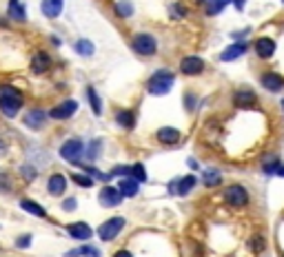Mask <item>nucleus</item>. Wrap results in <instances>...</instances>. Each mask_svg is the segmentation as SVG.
Returning a JSON list of instances; mask_svg holds the SVG:
<instances>
[{"mask_svg":"<svg viewBox=\"0 0 284 257\" xmlns=\"http://www.w3.org/2000/svg\"><path fill=\"white\" fill-rule=\"evenodd\" d=\"M233 105L238 109H249L251 105H256V93L253 91H238V93H233Z\"/></svg>","mask_w":284,"mask_h":257,"instance_id":"obj_18","label":"nucleus"},{"mask_svg":"<svg viewBox=\"0 0 284 257\" xmlns=\"http://www.w3.org/2000/svg\"><path fill=\"white\" fill-rule=\"evenodd\" d=\"M22 175L29 177V180H34V177H36V169H31V167H22Z\"/></svg>","mask_w":284,"mask_h":257,"instance_id":"obj_39","label":"nucleus"},{"mask_svg":"<svg viewBox=\"0 0 284 257\" xmlns=\"http://www.w3.org/2000/svg\"><path fill=\"white\" fill-rule=\"evenodd\" d=\"M155 138H158L162 144H178L182 136H180L178 128H173V126H162L160 131L155 133Z\"/></svg>","mask_w":284,"mask_h":257,"instance_id":"obj_16","label":"nucleus"},{"mask_svg":"<svg viewBox=\"0 0 284 257\" xmlns=\"http://www.w3.org/2000/svg\"><path fill=\"white\" fill-rule=\"evenodd\" d=\"M173 82H176L173 73L169 71V69H160V71H155L153 76L149 78L147 89H149L151 95H165V93H169V91H171Z\"/></svg>","mask_w":284,"mask_h":257,"instance_id":"obj_2","label":"nucleus"},{"mask_svg":"<svg viewBox=\"0 0 284 257\" xmlns=\"http://www.w3.org/2000/svg\"><path fill=\"white\" fill-rule=\"evenodd\" d=\"M45 120H47V113L42 111V109H34V111H29L25 115V126L38 131V128H42V124H45Z\"/></svg>","mask_w":284,"mask_h":257,"instance_id":"obj_12","label":"nucleus"},{"mask_svg":"<svg viewBox=\"0 0 284 257\" xmlns=\"http://www.w3.org/2000/svg\"><path fill=\"white\" fill-rule=\"evenodd\" d=\"M282 109H284V100H282Z\"/></svg>","mask_w":284,"mask_h":257,"instance_id":"obj_43","label":"nucleus"},{"mask_svg":"<svg viewBox=\"0 0 284 257\" xmlns=\"http://www.w3.org/2000/svg\"><path fill=\"white\" fill-rule=\"evenodd\" d=\"M87 98H89V102H91V109H93V113H96V115H100V113H102V102H100L98 93H96V89H91V87H89V89H87Z\"/></svg>","mask_w":284,"mask_h":257,"instance_id":"obj_27","label":"nucleus"},{"mask_svg":"<svg viewBox=\"0 0 284 257\" xmlns=\"http://www.w3.org/2000/svg\"><path fill=\"white\" fill-rule=\"evenodd\" d=\"M116 14L120 18H129L131 14H134V7H131V3H124V0H120V3H116Z\"/></svg>","mask_w":284,"mask_h":257,"instance_id":"obj_29","label":"nucleus"},{"mask_svg":"<svg viewBox=\"0 0 284 257\" xmlns=\"http://www.w3.org/2000/svg\"><path fill=\"white\" fill-rule=\"evenodd\" d=\"M244 3H246V0H233V5H235L238 9H242V7H244Z\"/></svg>","mask_w":284,"mask_h":257,"instance_id":"obj_41","label":"nucleus"},{"mask_svg":"<svg viewBox=\"0 0 284 257\" xmlns=\"http://www.w3.org/2000/svg\"><path fill=\"white\" fill-rule=\"evenodd\" d=\"M78 255H84V257H100V250L93 248V246H84V248H76V250H69L67 257H78Z\"/></svg>","mask_w":284,"mask_h":257,"instance_id":"obj_26","label":"nucleus"},{"mask_svg":"<svg viewBox=\"0 0 284 257\" xmlns=\"http://www.w3.org/2000/svg\"><path fill=\"white\" fill-rule=\"evenodd\" d=\"M227 5H229V0H209V5H207V14H209V16L220 14V11L225 9Z\"/></svg>","mask_w":284,"mask_h":257,"instance_id":"obj_28","label":"nucleus"},{"mask_svg":"<svg viewBox=\"0 0 284 257\" xmlns=\"http://www.w3.org/2000/svg\"><path fill=\"white\" fill-rule=\"evenodd\" d=\"M180 71H182L184 76H198V73L204 71V60L198 56H186V58H182V62H180Z\"/></svg>","mask_w":284,"mask_h":257,"instance_id":"obj_8","label":"nucleus"},{"mask_svg":"<svg viewBox=\"0 0 284 257\" xmlns=\"http://www.w3.org/2000/svg\"><path fill=\"white\" fill-rule=\"evenodd\" d=\"M116 122L122 128H134L136 126V115H134V111H118L116 113Z\"/></svg>","mask_w":284,"mask_h":257,"instance_id":"obj_23","label":"nucleus"},{"mask_svg":"<svg viewBox=\"0 0 284 257\" xmlns=\"http://www.w3.org/2000/svg\"><path fill=\"white\" fill-rule=\"evenodd\" d=\"M82 151H84V146H82V142L78 138H71V140H67V142L60 146V155H62L67 162H71V164H78Z\"/></svg>","mask_w":284,"mask_h":257,"instance_id":"obj_5","label":"nucleus"},{"mask_svg":"<svg viewBox=\"0 0 284 257\" xmlns=\"http://www.w3.org/2000/svg\"><path fill=\"white\" fill-rule=\"evenodd\" d=\"M122 229H124V217H111L98 229V235H100V240L111 242V240H116V237L120 235V231Z\"/></svg>","mask_w":284,"mask_h":257,"instance_id":"obj_4","label":"nucleus"},{"mask_svg":"<svg viewBox=\"0 0 284 257\" xmlns=\"http://www.w3.org/2000/svg\"><path fill=\"white\" fill-rule=\"evenodd\" d=\"M49 65H51V60H49V56L47 53H36V56L31 58V71H36V73H45L47 69H49Z\"/></svg>","mask_w":284,"mask_h":257,"instance_id":"obj_21","label":"nucleus"},{"mask_svg":"<svg viewBox=\"0 0 284 257\" xmlns=\"http://www.w3.org/2000/svg\"><path fill=\"white\" fill-rule=\"evenodd\" d=\"M100 140H93V142H91V149H89L87 151V157H89V160H96V155H98V153H100Z\"/></svg>","mask_w":284,"mask_h":257,"instance_id":"obj_33","label":"nucleus"},{"mask_svg":"<svg viewBox=\"0 0 284 257\" xmlns=\"http://www.w3.org/2000/svg\"><path fill=\"white\" fill-rule=\"evenodd\" d=\"M225 200H227L231 206H244L246 202H249V191H246L244 186H240V184H233V186L227 188Z\"/></svg>","mask_w":284,"mask_h":257,"instance_id":"obj_6","label":"nucleus"},{"mask_svg":"<svg viewBox=\"0 0 284 257\" xmlns=\"http://www.w3.org/2000/svg\"><path fill=\"white\" fill-rule=\"evenodd\" d=\"M134 51L138 56H155V51H158V40L151 34H138L134 38Z\"/></svg>","mask_w":284,"mask_h":257,"instance_id":"obj_3","label":"nucleus"},{"mask_svg":"<svg viewBox=\"0 0 284 257\" xmlns=\"http://www.w3.org/2000/svg\"><path fill=\"white\" fill-rule=\"evenodd\" d=\"M277 175H282V177H284V164H280V169H277Z\"/></svg>","mask_w":284,"mask_h":257,"instance_id":"obj_42","label":"nucleus"},{"mask_svg":"<svg viewBox=\"0 0 284 257\" xmlns=\"http://www.w3.org/2000/svg\"><path fill=\"white\" fill-rule=\"evenodd\" d=\"M9 16L18 22L25 20V9H22V5L18 3V0H9Z\"/></svg>","mask_w":284,"mask_h":257,"instance_id":"obj_24","label":"nucleus"},{"mask_svg":"<svg viewBox=\"0 0 284 257\" xmlns=\"http://www.w3.org/2000/svg\"><path fill=\"white\" fill-rule=\"evenodd\" d=\"M173 182H176V184H171V186H169V188H171V193L186 195L193 186H196V182H198V180H196L193 175H186V177H180V180H173Z\"/></svg>","mask_w":284,"mask_h":257,"instance_id":"obj_14","label":"nucleus"},{"mask_svg":"<svg viewBox=\"0 0 284 257\" xmlns=\"http://www.w3.org/2000/svg\"><path fill=\"white\" fill-rule=\"evenodd\" d=\"M138 188H140V182H136L134 177H122V180L118 182V191L124 195V198H134L138 195Z\"/></svg>","mask_w":284,"mask_h":257,"instance_id":"obj_17","label":"nucleus"},{"mask_svg":"<svg viewBox=\"0 0 284 257\" xmlns=\"http://www.w3.org/2000/svg\"><path fill=\"white\" fill-rule=\"evenodd\" d=\"M20 209L27 211V213H31V215H36V217H47V211L42 209L40 204L31 202V200H20Z\"/></svg>","mask_w":284,"mask_h":257,"instance_id":"obj_22","label":"nucleus"},{"mask_svg":"<svg viewBox=\"0 0 284 257\" xmlns=\"http://www.w3.org/2000/svg\"><path fill=\"white\" fill-rule=\"evenodd\" d=\"M47 188H49V193L51 195H62L65 193V188H67V177L65 175H51L49 177V182H47Z\"/></svg>","mask_w":284,"mask_h":257,"instance_id":"obj_19","label":"nucleus"},{"mask_svg":"<svg viewBox=\"0 0 284 257\" xmlns=\"http://www.w3.org/2000/svg\"><path fill=\"white\" fill-rule=\"evenodd\" d=\"M111 175H120V177H129L131 175V167H116L111 171Z\"/></svg>","mask_w":284,"mask_h":257,"instance_id":"obj_34","label":"nucleus"},{"mask_svg":"<svg viewBox=\"0 0 284 257\" xmlns=\"http://www.w3.org/2000/svg\"><path fill=\"white\" fill-rule=\"evenodd\" d=\"M18 246H20V248H25V246H29V244H31V237H29V235H22V237H18Z\"/></svg>","mask_w":284,"mask_h":257,"instance_id":"obj_37","label":"nucleus"},{"mask_svg":"<svg viewBox=\"0 0 284 257\" xmlns=\"http://www.w3.org/2000/svg\"><path fill=\"white\" fill-rule=\"evenodd\" d=\"M246 49H249V45H246V42H235V45H231L229 49H225V51H222L220 58L225 60V62H231V60H238L240 56H244Z\"/></svg>","mask_w":284,"mask_h":257,"instance_id":"obj_13","label":"nucleus"},{"mask_svg":"<svg viewBox=\"0 0 284 257\" xmlns=\"http://www.w3.org/2000/svg\"><path fill=\"white\" fill-rule=\"evenodd\" d=\"M256 53H258V58H271L275 53V42L267 38V36H262V38H258L256 40Z\"/></svg>","mask_w":284,"mask_h":257,"instance_id":"obj_11","label":"nucleus"},{"mask_svg":"<svg viewBox=\"0 0 284 257\" xmlns=\"http://www.w3.org/2000/svg\"><path fill=\"white\" fill-rule=\"evenodd\" d=\"M262 87H267L269 91H273V93H277V91L284 89V78L277 76V73H262Z\"/></svg>","mask_w":284,"mask_h":257,"instance_id":"obj_15","label":"nucleus"},{"mask_svg":"<svg viewBox=\"0 0 284 257\" xmlns=\"http://www.w3.org/2000/svg\"><path fill=\"white\" fill-rule=\"evenodd\" d=\"M11 184H9V177L7 175H0V191H9Z\"/></svg>","mask_w":284,"mask_h":257,"instance_id":"obj_36","label":"nucleus"},{"mask_svg":"<svg viewBox=\"0 0 284 257\" xmlns=\"http://www.w3.org/2000/svg\"><path fill=\"white\" fill-rule=\"evenodd\" d=\"M113 257H134V255H131L129 250H118V253L113 255Z\"/></svg>","mask_w":284,"mask_h":257,"instance_id":"obj_40","label":"nucleus"},{"mask_svg":"<svg viewBox=\"0 0 284 257\" xmlns=\"http://www.w3.org/2000/svg\"><path fill=\"white\" fill-rule=\"evenodd\" d=\"M67 233L74 237V240H89V237L93 235V231H91V226L84 224V222H74L67 226Z\"/></svg>","mask_w":284,"mask_h":257,"instance_id":"obj_10","label":"nucleus"},{"mask_svg":"<svg viewBox=\"0 0 284 257\" xmlns=\"http://www.w3.org/2000/svg\"><path fill=\"white\" fill-rule=\"evenodd\" d=\"M98 200H100V204H102V206H109V209H113V206H118L120 202L124 200V195L120 193L118 188H113V186H105V188L100 191Z\"/></svg>","mask_w":284,"mask_h":257,"instance_id":"obj_7","label":"nucleus"},{"mask_svg":"<svg viewBox=\"0 0 284 257\" xmlns=\"http://www.w3.org/2000/svg\"><path fill=\"white\" fill-rule=\"evenodd\" d=\"M204 3H209V0H204Z\"/></svg>","mask_w":284,"mask_h":257,"instance_id":"obj_44","label":"nucleus"},{"mask_svg":"<svg viewBox=\"0 0 284 257\" xmlns=\"http://www.w3.org/2000/svg\"><path fill=\"white\" fill-rule=\"evenodd\" d=\"M62 209H65V211H74V209H76V200H74V198L65 200V202H62Z\"/></svg>","mask_w":284,"mask_h":257,"instance_id":"obj_38","label":"nucleus"},{"mask_svg":"<svg viewBox=\"0 0 284 257\" xmlns=\"http://www.w3.org/2000/svg\"><path fill=\"white\" fill-rule=\"evenodd\" d=\"M22 107V93L14 87H0V109H3L5 115H9V118H16V113L20 111Z\"/></svg>","mask_w":284,"mask_h":257,"instance_id":"obj_1","label":"nucleus"},{"mask_svg":"<svg viewBox=\"0 0 284 257\" xmlns=\"http://www.w3.org/2000/svg\"><path fill=\"white\" fill-rule=\"evenodd\" d=\"M76 51L78 53H80V56H84V58H89V56H91V53L96 51V49H93V42L91 40H78L76 42Z\"/></svg>","mask_w":284,"mask_h":257,"instance_id":"obj_25","label":"nucleus"},{"mask_svg":"<svg viewBox=\"0 0 284 257\" xmlns=\"http://www.w3.org/2000/svg\"><path fill=\"white\" fill-rule=\"evenodd\" d=\"M71 180L76 182L78 186H84V188H89V186H93V180H91V175H80V173H76Z\"/></svg>","mask_w":284,"mask_h":257,"instance_id":"obj_32","label":"nucleus"},{"mask_svg":"<svg viewBox=\"0 0 284 257\" xmlns=\"http://www.w3.org/2000/svg\"><path fill=\"white\" fill-rule=\"evenodd\" d=\"M131 177H134L136 182H147V171H144L142 164H134V167H131Z\"/></svg>","mask_w":284,"mask_h":257,"instance_id":"obj_31","label":"nucleus"},{"mask_svg":"<svg viewBox=\"0 0 284 257\" xmlns=\"http://www.w3.org/2000/svg\"><path fill=\"white\" fill-rule=\"evenodd\" d=\"M62 11V0H42V14L47 18H58Z\"/></svg>","mask_w":284,"mask_h":257,"instance_id":"obj_20","label":"nucleus"},{"mask_svg":"<svg viewBox=\"0 0 284 257\" xmlns=\"http://www.w3.org/2000/svg\"><path fill=\"white\" fill-rule=\"evenodd\" d=\"M78 111V102L76 100H65L62 105H58V107H53L51 111H49V115L53 120H67V118H71Z\"/></svg>","mask_w":284,"mask_h":257,"instance_id":"obj_9","label":"nucleus"},{"mask_svg":"<svg viewBox=\"0 0 284 257\" xmlns=\"http://www.w3.org/2000/svg\"><path fill=\"white\" fill-rule=\"evenodd\" d=\"M220 180H222L220 173L213 171V169H209L207 173H204V184H207V186H217V184H220Z\"/></svg>","mask_w":284,"mask_h":257,"instance_id":"obj_30","label":"nucleus"},{"mask_svg":"<svg viewBox=\"0 0 284 257\" xmlns=\"http://www.w3.org/2000/svg\"><path fill=\"white\" fill-rule=\"evenodd\" d=\"M251 246H253V250H256V253H262V248H264V242H262V237H260V235H256V237H253Z\"/></svg>","mask_w":284,"mask_h":257,"instance_id":"obj_35","label":"nucleus"}]
</instances>
